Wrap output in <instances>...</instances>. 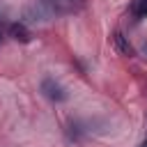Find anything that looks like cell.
I'll return each mask as SVG.
<instances>
[{
	"label": "cell",
	"mask_w": 147,
	"mask_h": 147,
	"mask_svg": "<svg viewBox=\"0 0 147 147\" xmlns=\"http://www.w3.org/2000/svg\"><path fill=\"white\" fill-rule=\"evenodd\" d=\"M85 0H39L37 14L44 18H53V16H64V14H74L78 9H83Z\"/></svg>",
	"instance_id": "cell-1"
},
{
	"label": "cell",
	"mask_w": 147,
	"mask_h": 147,
	"mask_svg": "<svg viewBox=\"0 0 147 147\" xmlns=\"http://www.w3.org/2000/svg\"><path fill=\"white\" fill-rule=\"evenodd\" d=\"M41 94H44L48 101H53V103H62V101L67 99L64 87H62L60 83H55L53 78H44V80H41Z\"/></svg>",
	"instance_id": "cell-2"
},
{
	"label": "cell",
	"mask_w": 147,
	"mask_h": 147,
	"mask_svg": "<svg viewBox=\"0 0 147 147\" xmlns=\"http://www.w3.org/2000/svg\"><path fill=\"white\" fill-rule=\"evenodd\" d=\"M7 32H9V37H14L16 41H23V44H28V41L32 39V34H30V30L25 28V23H11Z\"/></svg>",
	"instance_id": "cell-3"
},
{
	"label": "cell",
	"mask_w": 147,
	"mask_h": 147,
	"mask_svg": "<svg viewBox=\"0 0 147 147\" xmlns=\"http://www.w3.org/2000/svg\"><path fill=\"white\" fill-rule=\"evenodd\" d=\"M131 14L140 21V18H147V0H133L131 2Z\"/></svg>",
	"instance_id": "cell-4"
},
{
	"label": "cell",
	"mask_w": 147,
	"mask_h": 147,
	"mask_svg": "<svg viewBox=\"0 0 147 147\" xmlns=\"http://www.w3.org/2000/svg\"><path fill=\"white\" fill-rule=\"evenodd\" d=\"M113 39H115V44H117V48H119V51H122L124 55H131V53H133V48H131V44H126V41H124V37H122L119 32H117V34H115Z\"/></svg>",
	"instance_id": "cell-5"
},
{
	"label": "cell",
	"mask_w": 147,
	"mask_h": 147,
	"mask_svg": "<svg viewBox=\"0 0 147 147\" xmlns=\"http://www.w3.org/2000/svg\"><path fill=\"white\" fill-rule=\"evenodd\" d=\"M0 39H2V32H0Z\"/></svg>",
	"instance_id": "cell-6"
},
{
	"label": "cell",
	"mask_w": 147,
	"mask_h": 147,
	"mask_svg": "<svg viewBox=\"0 0 147 147\" xmlns=\"http://www.w3.org/2000/svg\"><path fill=\"white\" fill-rule=\"evenodd\" d=\"M142 147H147V142H145V145H142Z\"/></svg>",
	"instance_id": "cell-7"
}]
</instances>
